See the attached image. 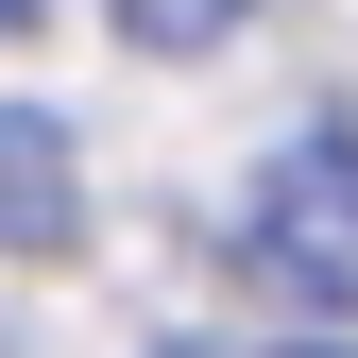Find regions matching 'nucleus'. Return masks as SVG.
Returning <instances> with one entry per match:
<instances>
[{"instance_id": "obj_1", "label": "nucleus", "mask_w": 358, "mask_h": 358, "mask_svg": "<svg viewBox=\"0 0 358 358\" xmlns=\"http://www.w3.org/2000/svg\"><path fill=\"white\" fill-rule=\"evenodd\" d=\"M239 256L273 273L290 307H358V120H290L256 154V205H239Z\"/></svg>"}, {"instance_id": "obj_2", "label": "nucleus", "mask_w": 358, "mask_h": 358, "mask_svg": "<svg viewBox=\"0 0 358 358\" xmlns=\"http://www.w3.org/2000/svg\"><path fill=\"white\" fill-rule=\"evenodd\" d=\"M0 256H85V137L52 103H0Z\"/></svg>"}, {"instance_id": "obj_3", "label": "nucleus", "mask_w": 358, "mask_h": 358, "mask_svg": "<svg viewBox=\"0 0 358 358\" xmlns=\"http://www.w3.org/2000/svg\"><path fill=\"white\" fill-rule=\"evenodd\" d=\"M120 17V52H154V69H188V52H222V34L256 17V0H103Z\"/></svg>"}, {"instance_id": "obj_4", "label": "nucleus", "mask_w": 358, "mask_h": 358, "mask_svg": "<svg viewBox=\"0 0 358 358\" xmlns=\"http://www.w3.org/2000/svg\"><path fill=\"white\" fill-rule=\"evenodd\" d=\"M273 358H358V341H273Z\"/></svg>"}, {"instance_id": "obj_5", "label": "nucleus", "mask_w": 358, "mask_h": 358, "mask_svg": "<svg viewBox=\"0 0 358 358\" xmlns=\"http://www.w3.org/2000/svg\"><path fill=\"white\" fill-rule=\"evenodd\" d=\"M0 17H34V0H0Z\"/></svg>"}]
</instances>
